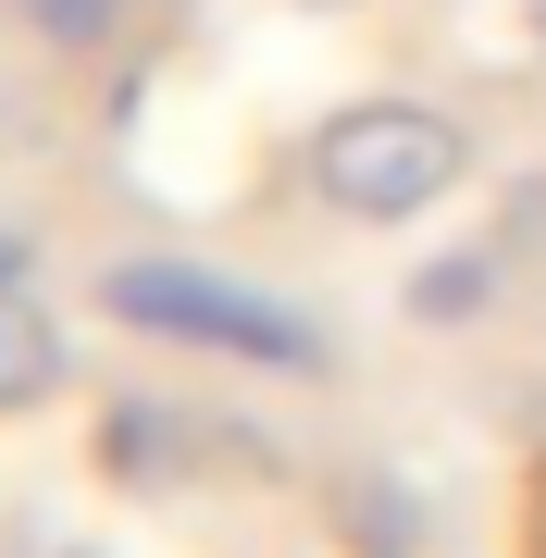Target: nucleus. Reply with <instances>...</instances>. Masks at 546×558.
I'll return each instance as SVG.
<instances>
[{
    "instance_id": "f257e3e1",
    "label": "nucleus",
    "mask_w": 546,
    "mask_h": 558,
    "mask_svg": "<svg viewBox=\"0 0 546 558\" xmlns=\"http://www.w3.org/2000/svg\"><path fill=\"white\" fill-rule=\"evenodd\" d=\"M299 174H311V199H324V211H348V223H410V211L460 199L472 137H460L435 100H348V112H324V124H311Z\"/></svg>"
},
{
    "instance_id": "f03ea898",
    "label": "nucleus",
    "mask_w": 546,
    "mask_h": 558,
    "mask_svg": "<svg viewBox=\"0 0 546 558\" xmlns=\"http://www.w3.org/2000/svg\"><path fill=\"white\" fill-rule=\"evenodd\" d=\"M100 311L137 323V336H186V348H223V360H262V373H324V323L262 299L236 274H199V260H112L100 274Z\"/></svg>"
},
{
    "instance_id": "7ed1b4c3",
    "label": "nucleus",
    "mask_w": 546,
    "mask_h": 558,
    "mask_svg": "<svg viewBox=\"0 0 546 558\" xmlns=\"http://www.w3.org/2000/svg\"><path fill=\"white\" fill-rule=\"evenodd\" d=\"M50 398H62V323L25 286H0V410H50Z\"/></svg>"
},
{
    "instance_id": "20e7f679",
    "label": "nucleus",
    "mask_w": 546,
    "mask_h": 558,
    "mask_svg": "<svg viewBox=\"0 0 546 558\" xmlns=\"http://www.w3.org/2000/svg\"><path fill=\"white\" fill-rule=\"evenodd\" d=\"M485 286H497V260H485V248H447V274H423L410 299H423V311L447 323V311H472V299H485Z\"/></svg>"
},
{
    "instance_id": "39448f33",
    "label": "nucleus",
    "mask_w": 546,
    "mask_h": 558,
    "mask_svg": "<svg viewBox=\"0 0 546 558\" xmlns=\"http://www.w3.org/2000/svg\"><path fill=\"white\" fill-rule=\"evenodd\" d=\"M112 13H124V0H38V25H50V38H100Z\"/></svg>"
},
{
    "instance_id": "423d86ee",
    "label": "nucleus",
    "mask_w": 546,
    "mask_h": 558,
    "mask_svg": "<svg viewBox=\"0 0 546 558\" xmlns=\"http://www.w3.org/2000/svg\"><path fill=\"white\" fill-rule=\"evenodd\" d=\"M522 25H534V50H546V0H522Z\"/></svg>"
},
{
    "instance_id": "0eeeda50",
    "label": "nucleus",
    "mask_w": 546,
    "mask_h": 558,
    "mask_svg": "<svg viewBox=\"0 0 546 558\" xmlns=\"http://www.w3.org/2000/svg\"><path fill=\"white\" fill-rule=\"evenodd\" d=\"M534 558H546V497H534Z\"/></svg>"
}]
</instances>
